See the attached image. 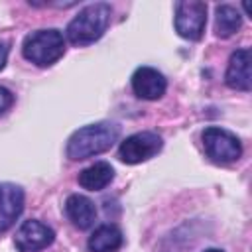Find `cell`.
I'll return each mask as SVG.
<instances>
[{"instance_id":"52a82bcc","label":"cell","mask_w":252,"mask_h":252,"mask_svg":"<svg viewBox=\"0 0 252 252\" xmlns=\"http://www.w3.org/2000/svg\"><path fill=\"white\" fill-rule=\"evenodd\" d=\"M55 238V232L51 226L39 222V220H24L22 226L16 230L14 244L20 252H39L47 248Z\"/></svg>"},{"instance_id":"e0dca14e","label":"cell","mask_w":252,"mask_h":252,"mask_svg":"<svg viewBox=\"0 0 252 252\" xmlns=\"http://www.w3.org/2000/svg\"><path fill=\"white\" fill-rule=\"evenodd\" d=\"M205 252H222V250H219V248H207Z\"/></svg>"},{"instance_id":"277c9868","label":"cell","mask_w":252,"mask_h":252,"mask_svg":"<svg viewBox=\"0 0 252 252\" xmlns=\"http://www.w3.org/2000/svg\"><path fill=\"white\" fill-rule=\"evenodd\" d=\"M203 138V148H205V154L217 161V163H230V161H236L242 154V144L240 140L224 130V128H219V126H209L203 130L201 134Z\"/></svg>"},{"instance_id":"8992f818","label":"cell","mask_w":252,"mask_h":252,"mask_svg":"<svg viewBox=\"0 0 252 252\" xmlns=\"http://www.w3.org/2000/svg\"><path fill=\"white\" fill-rule=\"evenodd\" d=\"M207 24V4L199 0L175 4V32L185 39H199Z\"/></svg>"},{"instance_id":"7a4b0ae2","label":"cell","mask_w":252,"mask_h":252,"mask_svg":"<svg viewBox=\"0 0 252 252\" xmlns=\"http://www.w3.org/2000/svg\"><path fill=\"white\" fill-rule=\"evenodd\" d=\"M110 6L106 2H94L85 6L67 26V39L73 45H89L102 37L110 24Z\"/></svg>"},{"instance_id":"5bb4252c","label":"cell","mask_w":252,"mask_h":252,"mask_svg":"<svg viewBox=\"0 0 252 252\" xmlns=\"http://www.w3.org/2000/svg\"><path fill=\"white\" fill-rule=\"evenodd\" d=\"M242 24L238 10L230 4H220L215 10V33L219 37H230Z\"/></svg>"},{"instance_id":"9c48e42d","label":"cell","mask_w":252,"mask_h":252,"mask_svg":"<svg viewBox=\"0 0 252 252\" xmlns=\"http://www.w3.org/2000/svg\"><path fill=\"white\" fill-rule=\"evenodd\" d=\"M24 211V189L16 183H0V232H6Z\"/></svg>"},{"instance_id":"6da1fadb","label":"cell","mask_w":252,"mask_h":252,"mask_svg":"<svg viewBox=\"0 0 252 252\" xmlns=\"http://www.w3.org/2000/svg\"><path fill=\"white\" fill-rule=\"evenodd\" d=\"M120 136V128L114 122H96L83 126L71 134L67 140V158L73 161L98 156L114 146Z\"/></svg>"},{"instance_id":"8fae6325","label":"cell","mask_w":252,"mask_h":252,"mask_svg":"<svg viewBox=\"0 0 252 252\" xmlns=\"http://www.w3.org/2000/svg\"><path fill=\"white\" fill-rule=\"evenodd\" d=\"M65 213H67L69 220L77 228H81V230L91 228L94 224V219H96V207H94V203L89 197L79 195V193H73V195L67 197V201H65Z\"/></svg>"},{"instance_id":"9a60e30c","label":"cell","mask_w":252,"mask_h":252,"mask_svg":"<svg viewBox=\"0 0 252 252\" xmlns=\"http://www.w3.org/2000/svg\"><path fill=\"white\" fill-rule=\"evenodd\" d=\"M12 104H14V94H12V91L0 85V114H4Z\"/></svg>"},{"instance_id":"7c38bea8","label":"cell","mask_w":252,"mask_h":252,"mask_svg":"<svg viewBox=\"0 0 252 252\" xmlns=\"http://www.w3.org/2000/svg\"><path fill=\"white\" fill-rule=\"evenodd\" d=\"M114 177V169L108 161H94L93 165L85 167L79 173V185L89 191H100L104 189Z\"/></svg>"},{"instance_id":"30bf717a","label":"cell","mask_w":252,"mask_h":252,"mask_svg":"<svg viewBox=\"0 0 252 252\" xmlns=\"http://www.w3.org/2000/svg\"><path fill=\"white\" fill-rule=\"evenodd\" d=\"M224 81L230 89L236 91H250V51L248 49H236L230 55Z\"/></svg>"},{"instance_id":"2e32d148","label":"cell","mask_w":252,"mask_h":252,"mask_svg":"<svg viewBox=\"0 0 252 252\" xmlns=\"http://www.w3.org/2000/svg\"><path fill=\"white\" fill-rule=\"evenodd\" d=\"M6 59H8V43L0 41V69L6 65Z\"/></svg>"},{"instance_id":"5b68a950","label":"cell","mask_w":252,"mask_h":252,"mask_svg":"<svg viewBox=\"0 0 252 252\" xmlns=\"http://www.w3.org/2000/svg\"><path fill=\"white\" fill-rule=\"evenodd\" d=\"M161 146H163V140H161L159 134H156V132H136V134H132V136H128L126 140L120 142L118 158L124 163L136 165V163H142V161L158 156Z\"/></svg>"},{"instance_id":"4fadbf2b","label":"cell","mask_w":252,"mask_h":252,"mask_svg":"<svg viewBox=\"0 0 252 252\" xmlns=\"http://www.w3.org/2000/svg\"><path fill=\"white\" fill-rule=\"evenodd\" d=\"M91 252H116L122 246V232L114 224H100L87 242Z\"/></svg>"},{"instance_id":"ba28073f","label":"cell","mask_w":252,"mask_h":252,"mask_svg":"<svg viewBox=\"0 0 252 252\" xmlns=\"http://www.w3.org/2000/svg\"><path fill=\"white\" fill-rule=\"evenodd\" d=\"M167 89L165 77L154 67H138L132 75V91L144 100H158Z\"/></svg>"},{"instance_id":"3957f363","label":"cell","mask_w":252,"mask_h":252,"mask_svg":"<svg viewBox=\"0 0 252 252\" xmlns=\"http://www.w3.org/2000/svg\"><path fill=\"white\" fill-rule=\"evenodd\" d=\"M22 53L28 61L47 67L59 61L65 53V39L59 30H37L26 35L22 43Z\"/></svg>"}]
</instances>
